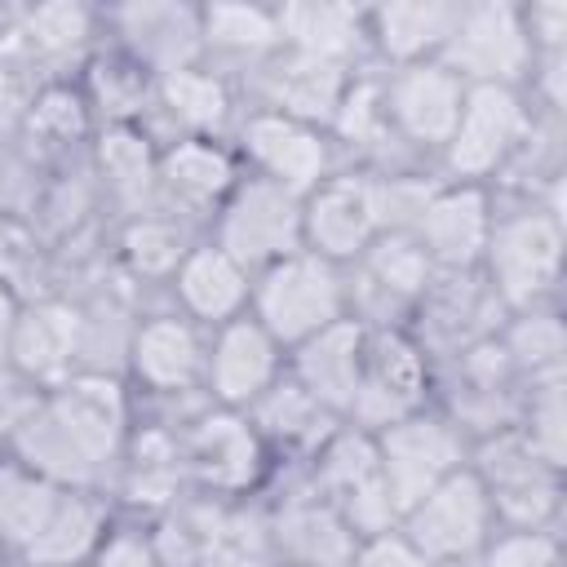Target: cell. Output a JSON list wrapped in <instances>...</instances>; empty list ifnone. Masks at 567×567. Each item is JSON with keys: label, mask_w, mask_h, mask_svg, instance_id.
Wrapping results in <instances>:
<instances>
[{"label": "cell", "mask_w": 567, "mask_h": 567, "mask_svg": "<svg viewBox=\"0 0 567 567\" xmlns=\"http://www.w3.org/2000/svg\"><path fill=\"white\" fill-rule=\"evenodd\" d=\"M0 567H4V549H0Z\"/></svg>", "instance_id": "49"}, {"label": "cell", "mask_w": 567, "mask_h": 567, "mask_svg": "<svg viewBox=\"0 0 567 567\" xmlns=\"http://www.w3.org/2000/svg\"><path fill=\"white\" fill-rule=\"evenodd\" d=\"M155 97L168 111V120L182 128V137H213L230 120V89L217 71L190 62L155 80Z\"/></svg>", "instance_id": "29"}, {"label": "cell", "mask_w": 567, "mask_h": 567, "mask_svg": "<svg viewBox=\"0 0 567 567\" xmlns=\"http://www.w3.org/2000/svg\"><path fill=\"white\" fill-rule=\"evenodd\" d=\"M399 532L434 563V567H452V563H470L483 554V545L492 540V523L496 509L487 501L483 478L474 474V465L447 474L439 487H430L421 501H412L399 514Z\"/></svg>", "instance_id": "4"}, {"label": "cell", "mask_w": 567, "mask_h": 567, "mask_svg": "<svg viewBox=\"0 0 567 567\" xmlns=\"http://www.w3.org/2000/svg\"><path fill=\"white\" fill-rule=\"evenodd\" d=\"M235 159L213 137H177L159 151L155 164V199L177 217H204L226 204L235 190Z\"/></svg>", "instance_id": "17"}, {"label": "cell", "mask_w": 567, "mask_h": 567, "mask_svg": "<svg viewBox=\"0 0 567 567\" xmlns=\"http://www.w3.org/2000/svg\"><path fill=\"white\" fill-rule=\"evenodd\" d=\"M478 567H563V549L545 527H514L483 545Z\"/></svg>", "instance_id": "41"}, {"label": "cell", "mask_w": 567, "mask_h": 567, "mask_svg": "<svg viewBox=\"0 0 567 567\" xmlns=\"http://www.w3.org/2000/svg\"><path fill=\"white\" fill-rule=\"evenodd\" d=\"M385 230L381 182L354 173H328L310 195H301V248L341 266L359 261L368 244Z\"/></svg>", "instance_id": "10"}, {"label": "cell", "mask_w": 567, "mask_h": 567, "mask_svg": "<svg viewBox=\"0 0 567 567\" xmlns=\"http://www.w3.org/2000/svg\"><path fill=\"white\" fill-rule=\"evenodd\" d=\"M177 306L190 323H230L252 301V270H244L217 244H190L182 266L173 270Z\"/></svg>", "instance_id": "23"}, {"label": "cell", "mask_w": 567, "mask_h": 567, "mask_svg": "<svg viewBox=\"0 0 567 567\" xmlns=\"http://www.w3.org/2000/svg\"><path fill=\"white\" fill-rule=\"evenodd\" d=\"M120 252H124L133 275H142V279H173V270L182 266L190 244H186V230H182L177 217L142 213V217L128 221V230L120 239Z\"/></svg>", "instance_id": "36"}, {"label": "cell", "mask_w": 567, "mask_h": 567, "mask_svg": "<svg viewBox=\"0 0 567 567\" xmlns=\"http://www.w3.org/2000/svg\"><path fill=\"white\" fill-rule=\"evenodd\" d=\"M35 403H40V385H31L18 368L0 363V443H13V434L22 430Z\"/></svg>", "instance_id": "44"}, {"label": "cell", "mask_w": 567, "mask_h": 567, "mask_svg": "<svg viewBox=\"0 0 567 567\" xmlns=\"http://www.w3.org/2000/svg\"><path fill=\"white\" fill-rule=\"evenodd\" d=\"M22 301L13 297L9 284H0V363H9V346H13V328H18Z\"/></svg>", "instance_id": "46"}, {"label": "cell", "mask_w": 567, "mask_h": 567, "mask_svg": "<svg viewBox=\"0 0 567 567\" xmlns=\"http://www.w3.org/2000/svg\"><path fill=\"white\" fill-rule=\"evenodd\" d=\"M111 22L124 35V53L137 58L155 80L190 66L204 49L199 40V9L186 4H124L111 13Z\"/></svg>", "instance_id": "24"}, {"label": "cell", "mask_w": 567, "mask_h": 567, "mask_svg": "<svg viewBox=\"0 0 567 567\" xmlns=\"http://www.w3.org/2000/svg\"><path fill=\"white\" fill-rule=\"evenodd\" d=\"M80 341H84V315L75 306L66 301L22 306L9 346V368H18L31 385H62L71 377Z\"/></svg>", "instance_id": "22"}, {"label": "cell", "mask_w": 567, "mask_h": 567, "mask_svg": "<svg viewBox=\"0 0 567 567\" xmlns=\"http://www.w3.org/2000/svg\"><path fill=\"white\" fill-rule=\"evenodd\" d=\"M275 563L288 567H350L359 536L346 527V518L319 496H292L279 505V514L266 523Z\"/></svg>", "instance_id": "21"}, {"label": "cell", "mask_w": 567, "mask_h": 567, "mask_svg": "<svg viewBox=\"0 0 567 567\" xmlns=\"http://www.w3.org/2000/svg\"><path fill=\"white\" fill-rule=\"evenodd\" d=\"M275 13H279V40L292 53L346 66L359 53V44H368L363 9H350V4H284Z\"/></svg>", "instance_id": "28"}, {"label": "cell", "mask_w": 567, "mask_h": 567, "mask_svg": "<svg viewBox=\"0 0 567 567\" xmlns=\"http://www.w3.org/2000/svg\"><path fill=\"white\" fill-rule=\"evenodd\" d=\"M487 288L505 306L532 310L554 284L563 261V221L554 208H523L492 221L487 248Z\"/></svg>", "instance_id": "5"}, {"label": "cell", "mask_w": 567, "mask_h": 567, "mask_svg": "<svg viewBox=\"0 0 567 567\" xmlns=\"http://www.w3.org/2000/svg\"><path fill=\"white\" fill-rule=\"evenodd\" d=\"M363 346H368V328L359 319H337L332 328L315 332L310 341L297 346L292 354V381L323 403L332 416L350 412L354 390H359V372H363Z\"/></svg>", "instance_id": "20"}, {"label": "cell", "mask_w": 567, "mask_h": 567, "mask_svg": "<svg viewBox=\"0 0 567 567\" xmlns=\"http://www.w3.org/2000/svg\"><path fill=\"white\" fill-rule=\"evenodd\" d=\"M221 252H230L244 270L275 266L292 252H301V199L261 182L244 177L217 208V239Z\"/></svg>", "instance_id": "8"}, {"label": "cell", "mask_w": 567, "mask_h": 567, "mask_svg": "<svg viewBox=\"0 0 567 567\" xmlns=\"http://www.w3.org/2000/svg\"><path fill=\"white\" fill-rule=\"evenodd\" d=\"M58 496L62 487L53 478L27 470L22 461H4L0 465V549H13L22 558L44 532Z\"/></svg>", "instance_id": "31"}, {"label": "cell", "mask_w": 567, "mask_h": 567, "mask_svg": "<svg viewBox=\"0 0 567 567\" xmlns=\"http://www.w3.org/2000/svg\"><path fill=\"white\" fill-rule=\"evenodd\" d=\"M89 567H164V563H159V549H155L151 536H142L133 527H120V532L102 536Z\"/></svg>", "instance_id": "43"}, {"label": "cell", "mask_w": 567, "mask_h": 567, "mask_svg": "<svg viewBox=\"0 0 567 567\" xmlns=\"http://www.w3.org/2000/svg\"><path fill=\"white\" fill-rule=\"evenodd\" d=\"M146 97H155V75L128 58V53H111L97 58L89 71V106H102L111 115V124H133L137 111H146Z\"/></svg>", "instance_id": "35"}, {"label": "cell", "mask_w": 567, "mask_h": 567, "mask_svg": "<svg viewBox=\"0 0 567 567\" xmlns=\"http://www.w3.org/2000/svg\"><path fill=\"white\" fill-rule=\"evenodd\" d=\"M248 421L257 434L275 439V443H288V447H323L328 434H332V412L323 403H315L288 372L248 408Z\"/></svg>", "instance_id": "30"}, {"label": "cell", "mask_w": 567, "mask_h": 567, "mask_svg": "<svg viewBox=\"0 0 567 567\" xmlns=\"http://www.w3.org/2000/svg\"><path fill=\"white\" fill-rule=\"evenodd\" d=\"M425 390H430V372H425L421 346L394 328L368 332L363 372H359V390L350 403V416L359 421V430L377 434V430L421 412Z\"/></svg>", "instance_id": "11"}, {"label": "cell", "mask_w": 567, "mask_h": 567, "mask_svg": "<svg viewBox=\"0 0 567 567\" xmlns=\"http://www.w3.org/2000/svg\"><path fill=\"white\" fill-rule=\"evenodd\" d=\"M252 319L279 341V346H301L315 332L332 328L337 319H346V284L337 275L332 261L315 257V252H292L275 266L261 270V279L252 284Z\"/></svg>", "instance_id": "2"}, {"label": "cell", "mask_w": 567, "mask_h": 567, "mask_svg": "<svg viewBox=\"0 0 567 567\" xmlns=\"http://www.w3.org/2000/svg\"><path fill=\"white\" fill-rule=\"evenodd\" d=\"M439 62L447 71H456L465 89H474V84L518 89V80L536 62L532 35L523 22V4H509V0L456 4V22L447 31Z\"/></svg>", "instance_id": "3"}, {"label": "cell", "mask_w": 567, "mask_h": 567, "mask_svg": "<svg viewBox=\"0 0 567 567\" xmlns=\"http://www.w3.org/2000/svg\"><path fill=\"white\" fill-rule=\"evenodd\" d=\"M527 142H532V111L523 106L518 89L474 84L465 89L461 120L443 146V159L456 182L478 186V177L501 173L514 155H523Z\"/></svg>", "instance_id": "6"}, {"label": "cell", "mask_w": 567, "mask_h": 567, "mask_svg": "<svg viewBox=\"0 0 567 567\" xmlns=\"http://www.w3.org/2000/svg\"><path fill=\"white\" fill-rule=\"evenodd\" d=\"M106 536V505L89 487H62L44 532L35 545L22 554V563H44V567H80L93 558V549Z\"/></svg>", "instance_id": "27"}, {"label": "cell", "mask_w": 567, "mask_h": 567, "mask_svg": "<svg viewBox=\"0 0 567 567\" xmlns=\"http://www.w3.org/2000/svg\"><path fill=\"white\" fill-rule=\"evenodd\" d=\"M359 266L372 284V292H381L385 301H416L434 284V261L408 230H381L368 244V252L359 257Z\"/></svg>", "instance_id": "33"}, {"label": "cell", "mask_w": 567, "mask_h": 567, "mask_svg": "<svg viewBox=\"0 0 567 567\" xmlns=\"http://www.w3.org/2000/svg\"><path fill=\"white\" fill-rule=\"evenodd\" d=\"M239 151L252 164V177L288 190V195H310L328 177V137L319 124L279 115V111H252L239 124Z\"/></svg>", "instance_id": "12"}, {"label": "cell", "mask_w": 567, "mask_h": 567, "mask_svg": "<svg viewBox=\"0 0 567 567\" xmlns=\"http://www.w3.org/2000/svg\"><path fill=\"white\" fill-rule=\"evenodd\" d=\"M474 474L487 487L496 518L514 527H545L558 509V470L540 461L523 434H501L483 447Z\"/></svg>", "instance_id": "15"}, {"label": "cell", "mask_w": 567, "mask_h": 567, "mask_svg": "<svg viewBox=\"0 0 567 567\" xmlns=\"http://www.w3.org/2000/svg\"><path fill=\"white\" fill-rule=\"evenodd\" d=\"M518 434L540 461H549L554 470L563 465V381L558 377H540L527 403V425Z\"/></svg>", "instance_id": "40"}, {"label": "cell", "mask_w": 567, "mask_h": 567, "mask_svg": "<svg viewBox=\"0 0 567 567\" xmlns=\"http://www.w3.org/2000/svg\"><path fill=\"white\" fill-rule=\"evenodd\" d=\"M199 40H204V49H217L230 58H270L284 49L279 13L261 9V4H208V9H199Z\"/></svg>", "instance_id": "34"}, {"label": "cell", "mask_w": 567, "mask_h": 567, "mask_svg": "<svg viewBox=\"0 0 567 567\" xmlns=\"http://www.w3.org/2000/svg\"><path fill=\"white\" fill-rule=\"evenodd\" d=\"M279 377H284V346L252 315H239L217 328L204 354V385L221 408L230 412L252 408Z\"/></svg>", "instance_id": "14"}, {"label": "cell", "mask_w": 567, "mask_h": 567, "mask_svg": "<svg viewBox=\"0 0 567 567\" xmlns=\"http://www.w3.org/2000/svg\"><path fill=\"white\" fill-rule=\"evenodd\" d=\"M155 164H159V151L133 124H106V133L97 137L102 182L111 186V195L120 204H133L137 213H142V204L155 199Z\"/></svg>", "instance_id": "32"}, {"label": "cell", "mask_w": 567, "mask_h": 567, "mask_svg": "<svg viewBox=\"0 0 567 567\" xmlns=\"http://www.w3.org/2000/svg\"><path fill=\"white\" fill-rule=\"evenodd\" d=\"M0 204H4V177H0Z\"/></svg>", "instance_id": "48"}, {"label": "cell", "mask_w": 567, "mask_h": 567, "mask_svg": "<svg viewBox=\"0 0 567 567\" xmlns=\"http://www.w3.org/2000/svg\"><path fill=\"white\" fill-rule=\"evenodd\" d=\"M456 22V4H443V0H416V4H381V9H368L363 13V27H368V40L399 66H412V62H430L443 53L447 44V31Z\"/></svg>", "instance_id": "26"}, {"label": "cell", "mask_w": 567, "mask_h": 567, "mask_svg": "<svg viewBox=\"0 0 567 567\" xmlns=\"http://www.w3.org/2000/svg\"><path fill=\"white\" fill-rule=\"evenodd\" d=\"M18 567H44V563H18Z\"/></svg>", "instance_id": "47"}, {"label": "cell", "mask_w": 567, "mask_h": 567, "mask_svg": "<svg viewBox=\"0 0 567 567\" xmlns=\"http://www.w3.org/2000/svg\"><path fill=\"white\" fill-rule=\"evenodd\" d=\"M22 35L40 62H66L89 44L93 13L84 4H35L22 22Z\"/></svg>", "instance_id": "37"}, {"label": "cell", "mask_w": 567, "mask_h": 567, "mask_svg": "<svg viewBox=\"0 0 567 567\" xmlns=\"http://www.w3.org/2000/svg\"><path fill=\"white\" fill-rule=\"evenodd\" d=\"M492 204L478 186H443L430 190L416 208V217L408 221V235L425 248V257L434 261V270H470L474 261H483L487 235H492Z\"/></svg>", "instance_id": "16"}, {"label": "cell", "mask_w": 567, "mask_h": 567, "mask_svg": "<svg viewBox=\"0 0 567 567\" xmlns=\"http://www.w3.org/2000/svg\"><path fill=\"white\" fill-rule=\"evenodd\" d=\"M315 492L346 518V527L363 540L377 532H390L399 523V509L390 501V487L381 478L377 443L368 430H332L315 461Z\"/></svg>", "instance_id": "7"}, {"label": "cell", "mask_w": 567, "mask_h": 567, "mask_svg": "<svg viewBox=\"0 0 567 567\" xmlns=\"http://www.w3.org/2000/svg\"><path fill=\"white\" fill-rule=\"evenodd\" d=\"M182 465L213 492L235 496L252 487L261 474V434L252 430L248 416L217 408L195 421V430L182 439Z\"/></svg>", "instance_id": "18"}, {"label": "cell", "mask_w": 567, "mask_h": 567, "mask_svg": "<svg viewBox=\"0 0 567 567\" xmlns=\"http://www.w3.org/2000/svg\"><path fill=\"white\" fill-rule=\"evenodd\" d=\"M31 128V137H40L44 146H66L71 137L84 133L89 124V102L84 93L66 89V84H49V89H35V102L22 120Z\"/></svg>", "instance_id": "39"}, {"label": "cell", "mask_w": 567, "mask_h": 567, "mask_svg": "<svg viewBox=\"0 0 567 567\" xmlns=\"http://www.w3.org/2000/svg\"><path fill=\"white\" fill-rule=\"evenodd\" d=\"M461 102H465V84L439 58L399 66L381 84L385 124L403 142H416V146H439L443 151L452 128H456V120H461Z\"/></svg>", "instance_id": "13"}, {"label": "cell", "mask_w": 567, "mask_h": 567, "mask_svg": "<svg viewBox=\"0 0 567 567\" xmlns=\"http://www.w3.org/2000/svg\"><path fill=\"white\" fill-rule=\"evenodd\" d=\"M31 102H35V89H31V80H27L18 66L0 62V124L27 120Z\"/></svg>", "instance_id": "45"}, {"label": "cell", "mask_w": 567, "mask_h": 567, "mask_svg": "<svg viewBox=\"0 0 567 567\" xmlns=\"http://www.w3.org/2000/svg\"><path fill=\"white\" fill-rule=\"evenodd\" d=\"M509 368L532 372V377H558V359H563V328L554 315L527 310L501 341Z\"/></svg>", "instance_id": "38"}, {"label": "cell", "mask_w": 567, "mask_h": 567, "mask_svg": "<svg viewBox=\"0 0 567 567\" xmlns=\"http://www.w3.org/2000/svg\"><path fill=\"white\" fill-rule=\"evenodd\" d=\"M381 478L390 487L394 509L403 514L412 501H421L430 487H439L447 474L465 470V439L447 416L434 412H412L385 430L372 434Z\"/></svg>", "instance_id": "9"}, {"label": "cell", "mask_w": 567, "mask_h": 567, "mask_svg": "<svg viewBox=\"0 0 567 567\" xmlns=\"http://www.w3.org/2000/svg\"><path fill=\"white\" fill-rule=\"evenodd\" d=\"M128 408L111 377H66L40 390V403L13 434V452L27 470L53 478L58 487H89L115 465L124 447Z\"/></svg>", "instance_id": "1"}, {"label": "cell", "mask_w": 567, "mask_h": 567, "mask_svg": "<svg viewBox=\"0 0 567 567\" xmlns=\"http://www.w3.org/2000/svg\"><path fill=\"white\" fill-rule=\"evenodd\" d=\"M350 75L337 62H319L292 49L270 53L266 71H261V89H266V111L306 120V124H328L341 93H346Z\"/></svg>", "instance_id": "25"}, {"label": "cell", "mask_w": 567, "mask_h": 567, "mask_svg": "<svg viewBox=\"0 0 567 567\" xmlns=\"http://www.w3.org/2000/svg\"><path fill=\"white\" fill-rule=\"evenodd\" d=\"M204 354L208 346L199 341V328L186 315H155L133 328L128 337V372L137 385L151 394H186L204 381Z\"/></svg>", "instance_id": "19"}, {"label": "cell", "mask_w": 567, "mask_h": 567, "mask_svg": "<svg viewBox=\"0 0 567 567\" xmlns=\"http://www.w3.org/2000/svg\"><path fill=\"white\" fill-rule=\"evenodd\" d=\"M350 567H434V563H430L399 527H390V532L363 536V540L354 545Z\"/></svg>", "instance_id": "42"}]
</instances>
